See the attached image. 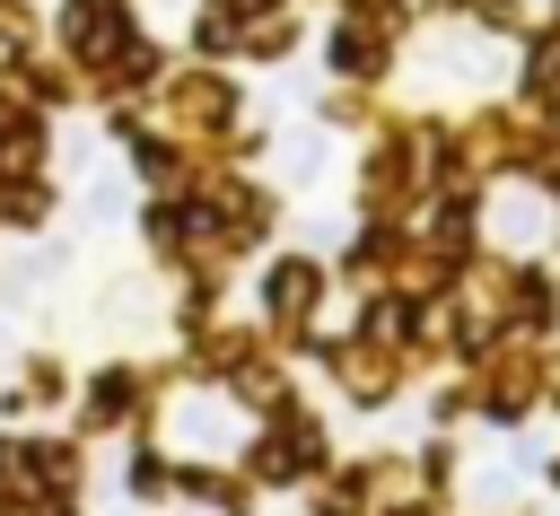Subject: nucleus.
Returning a JSON list of instances; mask_svg holds the SVG:
<instances>
[{
    "label": "nucleus",
    "mask_w": 560,
    "mask_h": 516,
    "mask_svg": "<svg viewBox=\"0 0 560 516\" xmlns=\"http://www.w3.org/2000/svg\"><path fill=\"white\" fill-rule=\"evenodd\" d=\"M315 289H324V280H315L306 262H280V271H271V306H280V315H298V306H306Z\"/></svg>",
    "instance_id": "f257e3e1"
}]
</instances>
